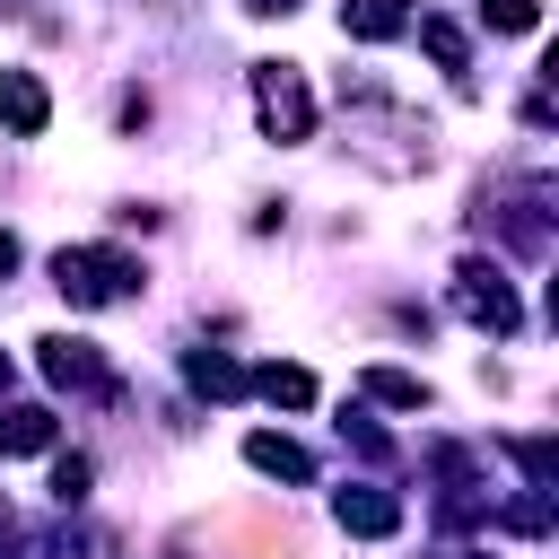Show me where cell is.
<instances>
[{
  "label": "cell",
  "mask_w": 559,
  "mask_h": 559,
  "mask_svg": "<svg viewBox=\"0 0 559 559\" xmlns=\"http://www.w3.org/2000/svg\"><path fill=\"white\" fill-rule=\"evenodd\" d=\"M52 288H61L70 306H114V297L140 288V262L114 253V245H61V253H52Z\"/></svg>",
  "instance_id": "cell-1"
},
{
  "label": "cell",
  "mask_w": 559,
  "mask_h": 559,
  "mask_svg": "<svg viewBox=\"0 0 559 559\" xmlns=\"http://www.w3.org/2000/svg\"><path fill=\"white\" fill-rule=\"evenodd\" d=\"M253 114L271 140H306L314 131V87L297 61H253Z\"/></svg>",
  "instance_id": "cell-2"
},
{
  "label": "cell",
  "mask_w": 559,
  "mask_h": 559,
  "mask_svg": "<svg viewBox=\"0 0 559 559\" xmlns=\"http://www.w3.org/2000/svg\"><path fill=\"white\" fill-rule=\"evenodd\" d=\"M454 306H463L480 332H515V323H524V306H515V288H507L498 262H463V271H454Z\"/></svg>",
  "instance_id": "cell-3"
},
{
  "label": "cell",
  "mask_w": 559,
  "mask_h": 559,
  "mask_svg": "<svg viewBox=\"0 0 559 559\" xmlns=\"http://www.w3.org/2000/svg\"><path fill=\"white\" fill-rule=\"evenodd\" d=\"M35 349H44V376H52L61 393H114V376H105L96 341H79V332H52V341H35Z\"/></svg>",
  "instance_id": "cell-4"
},
{
  "label": "cell",
  "mask_w": 559,
  "mask_h": 559,
  "mask_svg": "<svg viewBox=\"0 0 559 559\" xmlns=\"http://www.w3.org/2000/svg\"><path fill=\"white\" fill-rule=\"evenodd\" d=\"M332 515H341V533H367V542L402 533V498H393V489H376V480H349V489L332 498Z\"/></svg>",
  "instance_id": "cell-5"
},
{
  "label": "cell",
  "mask_w": 559,
  "mask_h": 559,
  "mask_svg": "<svg viewBox=\"0 0 559 559\" xmlns=\"http://www.w3.org/2000/svg\"><path fill=\"white\" fill-rule=\"evenodd\" d=\"M44 122H52V96H44V79H35V70H0V131L35 140Z\"/></svg>",
  "instance_id": "cell-6"
},
{
  "label": "cell",
  "mask_w": 559,
  "mask_h": 559,
  "mask_svg": "<svg viewBox=\"0 0 559 559\" xmlns=\"http://www.w3.org/2000/svg\"><path fill=\"white\" fill-rule=\"evenodd\" d=\"M52 437H61V419L44 402H9L0 411V454H52Z\"/></svg>",
  "instance_id": "cell-7"
},
{
  "label": "cell",
  "mask_w": 559,
  "mask_h": 559,
  "mask_svg": "<svg viewBox=\"0 0 559 559\" xmlns=\"http://www.w3.org/2000/svg\"><path fill=\"white\" fill-rule=\"evenodd\" d=\"M341 35L349 44H393V35H411V9L402 0H341Z\"/></svg>",
  "instance_id": "cell-8"
},
{
  "label": "cell",
  "mask_w": 559,
  "mask_h": 559,
  "mask_svg": "<svg viewBox=\"0 0 559 559\" xmlns=\"http://www.w3.org/2000/svg\"><path fill=\"white\" fill-rule=\"evenodd\" d=\"M245 463H253V472H271V480H306V472H314V463H306V445H297V437H280V428H253V437H245Z\"/></svg>",
  "instance_id": "cell-9"
},
{
  "label": "cell",
  "mask_w": 559,
  "mask_h": 559,
  "mask_svg": "<svg viewBox=\"0 0 559 559\" xmlns=\"http://www.w3.org/2000/svg\"><path fill=\"white\" fill-rule=\"evenodd\" d=\"M183 376H192V393H210V402H236V393H245V367H236V358H218V349H192V358H183Z\"/></svg>",
  "instance_id": "cell-10"
},
{
  "label": "cell",
  "mask_w": 559,
  "mask_h": 559,
  "mask_svg": "<svg viewBox=\"0 0 559 559\" xmlns=\"http://www.w3.org/2000/svg\"><path fill=\"white\" fill-rule=\"evenodd\" d=\"M245 384H253L262 402H280V411H306V402H314V376H306V367H280V358H271V367H253Z\"/></svg>",
  "instance_id": "cell-11"
},
{
  "label": "cell",
  "mask_w": 559,
  "mask_h": 559,
  "mask_svg": "<svg viewBox=\"0 0 559 559\" xmlns=\"http://www.w3.org/2000/svg\"><path fill=\"white\" fill-rule=\"evenodd\" d=\"M358 393H367V402H393V411H428V384H419L411 367H367Z\"/></svg>",
  "instance_id": "cell-12"
},
{
  "label": "cell",
  "mask_w": 559,
  "mask_h": 559,
  "mask_svg": "<svg viewBox=\"0 0 559 559\" xmlns=\"http://www.w3.org/2000/svg\"><path fill=\"white\" fill-rule=\"evenodd\" d=\"M419 44H428V52H437L454 79L472 70V44H463V26H454V17H419Z\"/></svg>",
  "instance_id": "cell-13"
},
{
  "label": "cell",
  "mask_w": 559,
  "mask_h": 559,
  "mask_svg": "<svg viewBox=\"0 0 559 559\" xmlns=\"http://www.w3.org/2000/svg\"><path fill=\"white\" fill-rule=\"evenodd\" d=\"M507 454L524 463V480H533V489H550V480H559V445H550V437H507Z\"/></svg>",
  "instance_id": "cell-14"
},
{
  "label": "cell",
  "mask_w": 559,
  "mask_h": 559,
  "mask_svg": "<svg viewBox=\"0 0 559 559\" xmlns=\"http://www.w3.org/2000/svg\"><path fill=\"white\" fill-rule=\"evenodd\" d=\"M480 26H498V35H533V26H542V0H480Z\"/></svg>",
  "instance_id": "cell-15"
},
{
  "label": "cell",
  "mask_w": 559,
  "mask_h": 559,
  "mask_svg": "<svg viewBox=\"0 0 559 559\" xmlns=\"http://www.w3.org/2000/svg\"><path fill=\"white\" fill-rule=\"evenodd\" d=\"M87 480H96V472H87V454H61V463H52V498H61V507H79V498H87Z\"/></svg>",
  "instance_id": "cell-16"
},
{
  "label": "cell",
  "mask_w": 559,
  "mask_h": 559,
  "mask_svg": "<svg viewBox=\"0 0 559 559\" xmlns=\"http://www.w3.org/2000/svg\"><path fill=\"white\" fill-rule=\"evenodd\" d=\"M9 271H17V236L0 227V280H9Z\"/></svg>",
  "instance_id": "cell-17"
},
{
  "label": "cell",
  "mask_w": 559,
  "mask_h": 559,
  "mask_svg": "<svg viewBox=\"0 0 559 559\" xmlns=\"http://www.w3.org/2000/svg\"><path fill=\"white\" fill-rule=\"evenodd\" d=\"M245 9H253V17H288L297 0H245Z\"/></svg>",
  "instance_id": "cell-18"
},
{
  "label": "cell",
  "mask_w": 559,
  "mask_h": 559,
  "mask_svg": "<svg viewBox=\"0 0 559 559\" xmlns=\"http://www.w3.org/2000/svg\"><path fill=\"white\" fill-rule=\"evenodd\" d=\"M0 393H9V349H0Z\"/></svg>",
  "instance_id": "cell-19"
}]
</instances>
